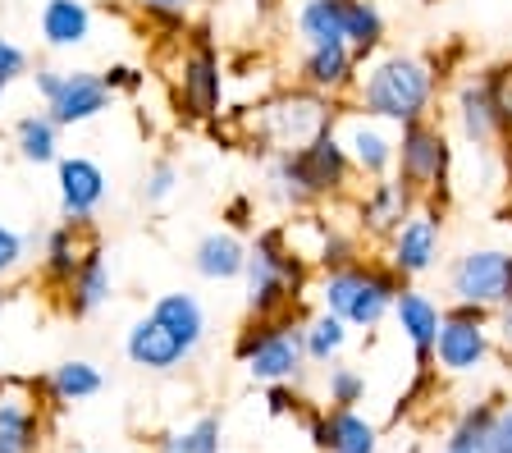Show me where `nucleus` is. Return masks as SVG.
I'll return each mask as SVG.
<instances>
[{"instance_id": "nucleus-1", "label": "nucleus", "mask_w": 512, "mask_h": 453, "mask_svg": "<svg viewBox=\"0 0 512 453\" xmlns=\"http://www.w3.org/2000/svg\"><path fill=\"white\" fill-rule=\"evenodd\" d=\"M352 161L339 142V129H320L311 142L293 151H270L266 156V197L284 211H316L325 202H339L352 188Z\"/></svg>"}, {"instance_id": "nucleus-2", "label": "nucleus", "mask_w": 512, "mask_h": 453, "mask_svg": "<svg viewBox=\"0 0 512 453\" xmlns=\"http://www.w3.org/2000/svg\"><path fill=\"white\" fill-rule=\"evenodd\" d=\"M439 83H444V74L435 69V60H421L412 51H384L366 60V74L352 87V106L403 129L416 119H430Z\"/></svg>"}, {"instance_id": "nucleus-3", "label": "nucleus", "mask_w": 512, "mask_h": 453, "mask_svg": "<svg viewBox=\"0 0 512 453\" xmlns=\"http://www.w3.org/2000/svg\"><path fill=\"white\" fill-rule=\"evenodd\" d=\"M307 261L293 252L284 225H270L247 243V266H243V307L252 321L266 316H284L302 307L307 293Z\"/></svg>"}, {"instance_id": "nucleus-4", "label": "nucleus", "mask_w": 512, "mask_h": 453, "mask_svg": "<svg viewBox=\"0 0 512 453\" xmlns=\"http://www.w3.org/2000/svg\"><path fill=\"white\" fill-rule=\"evenodd\" d=\"M403 293V280L394 275L389 261L357 257L339 270H320L316 302L320 312L339 316L348 330H380L394 312V298Z\"/></svg>"}, {"instance_id": "nucleus-5", "label": "nucleus", "mask_w": 512, "mask_h": 453, "mask_svg": "<svg viewBox=\"0 0 512 453\" xmlns=\"http://www.w3.org/2000/svg\"><path fill=\"white\" fill-rule=\"evenodd\" d=\"M302 307L284 316H266V321H252L238 330L234 339V357L238 367H247V376L256 385H293L307 367V344H302Z\"/></svg>"}, {"instance_id": "nucleus-6", "label": "nucleus", "mask_w": 512, "mask_h": 453, "mask_svg": "<svg viewBox=\"0 0 512 453\" xmlns=\"http://www.w3.org/2000/svg\"><path fill=\"white\" fill-rule=\"evenodd\" d=\"M334 124V101L307 92V87H288L279 97L261 101L252 115V151L270 156V151H293L311 142L320 129Z\"/></svg>"}, {"instance_id": "nucleus-7", "label": "nucleus", "mask_w": 512, "mask_h": 453, "mask_svg": "<svg viewBox=\"0 0 512 453\" xmlns=\"http://www.w3.org/2000/svg\"><path fill=\"white\" fill-rule=\"evenodd\" d=\"M394 174L412 188L421 202H444L448 179H453V142L439 129L435 119H416L398 129V151H394Z\"/></svg>"}, {"instance_id": "nucleus-8", "label": "nucleus", "mask_w": 512, "mask_h": 453, "mask_svg": "<svg viewBox=\"0 0 512 453\" xmlns=\"http://www.w3.org/2000/svg\"><path fill=\"white\" fill-rule=\"evenodd\" d=\"M439 252H444V206L421 202L403 225L389 234L384 243V261L394 266V275L403 284L426 280L430 270L439 266Z\"/></svg>"}, {"instance_id": "nucleus-9", "label": "nucleus", "mask_w": 512, "mask_h": 453, "mask_svg": "<svg viewBox=\"0 0 512 453\" xmlns=\"http://www.w3.org/2000/svg\"><path fill=\"white\" fill-rule=\"evenodd\" d=\"M174 101L188 119H215L224 106V65L211 37L197 33L192 46L179 60V83H174Z\"/></svg>"}, {"instance_id": "nucleus-10", "label": "nucleus", "mask_w": 512, "mask_h": 453, "mask_svg": "<svg viewBox=\"0 0 512 453\" xmlns=\"http://www.w3.org/2000/svg\"><path fill=\"white\" fill-rule=\"evenodd\" d=\"M508 248H467L448 266V298L453 302H476V307H503L508 298Z\"/></svg>"}, {"instance_id": "nucleus-11", "label": "nucleus", "mask_w": 512, "mask_h": 453, "mask_svg": "<svg viewBox=\"0 0 512 453\" xmlns=\"http://www.w3.org/2000/svg\"><path fill=\"white\" fill-rule=\"evenodd\" d=\"M334 129H339V142L348 151L352 161V174L357 179H384V174H394V151H398V129L394 124H384V119H371L362 110L352 106L348 115H334Z\"/></svg>"}, {"instance_id": "nucleus-12", "label": "nucleus", "mask_w": 512, "mask_h": 453, "mask_svg": "<svg viewBox=\"0 0 512 453\" xmlns=\"http://www.w3.org/2000/svg\"><path fill=\"white\" fill-rule=\"evenodd\" d=\"M494 357V325H476V321H453L444 316L439 325V339H435V353H430V367L439 376H480L490 367Z\"/></svg>"}, {"instance_id": "nucleus-13", "label": "nucleus", "mask_w": 512, "mask_h": 453, "mask_svg": "<svg viewBox=\"0 0 512 453\" xmlns=\"http://www.w3.org/2000/svg\"><path fill=\"white\" fill-rule=\"evenodd\" d=\"M55 193H60V216L69 225H92L110 197L106 170L92 156H60L55 161Z\"/></svg>"}, {"instance_id": "nucleus-14", "label": "nucleus", "mask_w": 512, "mask_h": 453, "mask_svg": "<svg viewBox=\"0 0 512 453\" xmlns=\"http://www.w3.org/2000/svg\"><path fill=\"white\" fill-rule=\"evenodd\" d=\"M302 421L320 453H380V426L357 408H307Z\"/></svg>"}, {"instance_id": "nucleus-15", "label": "nucleus", "mask_w": 512, "mask_h": 453, "mask_svg": "<svg viewBox=\"0 0 512 453\" xmlns=\"http://www.w3.org/2000/svg\"><path fill=\"white\" fill-rule=\"evenodd\" d=\"M115 101V92L106 87V78L96 69H64L55 97L46 101V115L60 124V129H83L92 119H101Z\"/></svg>"}, {"instance_id": "nucleus-16", "label": "nucleus", "mask_w": 512, "mask_h": 453, "mask_svg": "<svg viewBox=\"0 0 512 453\" xmlns=\"http://www.w3.org/2000/svg\"><path fill=\"white\" fill-rule=\"evenodd\" d=\"M416 206H421V197H416L412 188L398 179V174L371 179V184H366V193L357 197V234L389 243V234H394V229L412 216Z\"/></svg>"}, {"instance_id": "nucleus-17", "label": "nucleus", "mask_w": 512, "mask_h": 453, "mask_svg": "<svg viewBox=\"0 0 512 453\" xmlns=\"http://www.w3.org/2000/svg\"><path fill=\"white\" fill-rule=\"evenodd\" d=\"M46 449V417L28 385L5 380L0 385V453H42Z\"/></svg>"}, {"instance_id": "nucleus-18", "label": "nucleus", "mask_w": 512, "mask_h": 453, "mask_svg": "<svg viewBox=\"0 0 512 453\" xmlns=\"http://www.w3.org/2000/svg\"><path fill=\"white\" fill-rule=\"evenodd\" d=\"M394 325L398 335L407 339L416 357V371H435L430 367V353H435V339H439V325H444V307L430 298L426 289H416V284H403V293L394 298Z\"/></svg>"}, {"instance_id": "nucleus-19", "label": "nucleus", "mask_w": 512, "mask_h": 453, "mask_svg": "<svg viewBox=\"0 0 512 453\" xmlns=\"http://www.w3.org/2000/svg\"><path fill=\"white\" fill-rule=\"evenodd\" d=\"M362 78V60L348 46H307L298 60V87L320 92V97H352V87Z\"/></svg>"}, {"instance_id": "nucleus-20", "label": "nucleus", "mask_w": 512, "mask_h": 453, "mask_svg": "<svg viewBox=\"0 0 512 453\" xmlns=\"http://www.w3.org/2000/svg\"><path fill=\"white\" fill-rule=\"evenodd\" d=\"M453 124H458L462 142L476 151L499 142V110H494V87L485 74H471L453 92Z\"/></svg>"}, {"instance_id": "nucleus-21", "label": "nucleus", "mask_w": 512, "mask_h": 453, "mask_svg": "<svg viewBox=\"0 0 512 453\" xmlns=\"http://www.w3.org/2000/svg\"><path fill=\"white\" fill-rule=\"evenodd\" d=\"M124 357L133 362L138 371H151V376H170V371H179L183 362H188V353H183V344L165 330V325L156 321V316H138V321L128 325L124 335Z\"/></svg>"}, {"instance_id": "nucleus-22", "label": "nucleus", "mask_w": 512, "mask_h": 453, "mask_svg": "<svg viewBox=\"0 0 512 453\" xmlns=\"http://www.w3.org/2000/svg\"><path fill=\"white\" fill-rule=\"evenodd\" d=\"M96 243V229L92 225H69L64 220L60 229H46V243H42V284L55 293L69 289V280L78 275V266H83L87 248Z\"/></svg>"}, {"instance_id": "nucleus-23", "label": "nucleus", "mask_w": 512, "mask_h": 453, "mask_svg": "<svg viewBox=\"0 0 512 453\" xmlns=\"http://www.w3.org/2000/svg\"><path fill=\"white\" fill-rule=\"evenodd\" d=\"M110 293H115V280H110L106 248H101V238H96L92 248H87L83 266H78V275L69 280V289L60 293V298H64V316H74V321H87V316H96L101 307H106Z\"/></svg>"}, {"instance_id": "nucleus-24", "label": "nucleus", "mask_w": 512, "mask_h": 453, "mask_svg": "<svg viewBox=\"0 0 512 453\" xmlns=\"http://www.w3.org/2000/svg\"><path fill=\"white\" fill-rule=\"evenodd\" d=\"M92 5L83 0H42L37 10V33L51 51H78L92 42Z\"/></svg>"}, {"instance_id": "nucleus-25", "label": "nucleus", "mask_w": 512, "mask_h": 453, "mask_svg": "<svg viewBox=\"0 0 512 453\" xmlns=\"http://www.w3.org/2000/svg\"><path fill=\"white\" fill-rule=\"evenodd\" d=\"M243 266H247V243L234 229H211V234H202L197 248H192V270L211 284L243 280Z\"/></svg>"}, {"instance_id": "nucleus-26", "label": "nucleus", "mask_w": 512, "mask_h": 453, "mask_svg": "<svg viewBox=\"0 0 512 453\" xmlns=\"http://www.w3.org/2000/svg\"><path fill=\"white\" fill-rule=\"evenodd\" d=\"M151 316H156V321L165 325L174 339H179L188 357L206 344V307H202V298H197V293H188V289L160 293V298L151 302Z\"/></svg>"}, {"instance_id": "nucleus-27", "label": "nucleus", "mask_w": 512, "mask_h": 453, "mask_svg": "<svg viewBox=\"0 0 512 453\" xmlns=\"http://www.w3.org/2000/svg\"><path fill=\"white\" fill-rule=\"evenodd\" d=\"M37 385H42V394L55 403V408H74V403L96 399V394L106 389V376H101V367L87 362V357H69V362L46 371Z\"/></svg>"}, {"instance_id": "nucleus-28", "label": "nucleus", "mask_w": 512, "mask_h": 453, "mask_svg": "<svg viewBox=\"0 0 512 453\" xmlns=\"http://www.w3.org/2000/svg\"><path fill=\"white\" fill-rule=\"evenodd\" d=\"M339 5H343V42H348V51L366 65L371 55H380L389 23H384L375 0H339Z\"/></svg>"}, {"instance_id": "nucleus-29", "label": "nucleus", "mask_w": 512, "mask_h": 453, "mask_svg": "<svg viewBox=\"0 0 512 453\" xmlns=\"http://www.w3.org/2000/svg\"><path fill=\"white\" fill-rule=\"evenodd\" d=\"M224 444V417L220 412H202V417L170 426L151 440V453H220Z\"/></svg>"}, {"instance_id": "nucleus-30", "label": "nucleus", "mask_w": 512, "mask_h": 453, "mask_svg": "<svg viewBox=\"0 0 512 453\" xmlns=\"http://www.w3.org/2000/svg\"><path fill=\"white\" fill-rule=\"evenodd\" d=\"M14 151L23 165H55L60 161V124L46 110H32L14 124Z\"/></svg>"}, {"instance_id": "nucleus-31", "label": "nucleus", "mask_w": 512, "mask_h": 453, "mask_svg": "<svg viewBox=\"0 0 512 453\" xmlns=\"http://www.w3.org/2000/svg\"><path fill=\"white\" fill-rule=\"evenodd\" d=\"M499 403H503V399H480V403H471V408H462L458 421L448 426L444 449H458V453H490V435H494V417H499Z\"/></svg>"}, {"instance_id": "nucleus-32", "label": "nucleus", "mask_w": 512, "mask_h": 453, "mask_svg": "<svg viewBox=\"0 0 512 453\" xmlns=\"http://www.w3.org/2000/svg\"><path fill=\"white\" fill-rule=\"evenodd\" d=\"M302 46H348L343 42V5L339 0H302L293 14Z\"/></svg>"}, {"instance_id": "nucleus-33", "label": "nucleus", "mask_w": 512, "mask_h": 453, "mask_svg": "<svg viewBox=\"0 0 512 453\" xmlns=\"http://www.w3.org/2000/svg\"><path fill=\"white\" fill-rule=\"evenodd\" d=\"M348 339L352 330L339 321V316L330 312H316L302 321V344H307V362H316V367H330V362H339L343 353H348Z\"/></svg>"}, {"instance_id": "nucleus-34", "label": "nucleus", "mask_w": 512, "mask_h": 453, "mask_svg": "<svg viewBox=\"0 0 512 453\" xmlns=\"http://www.w3.org/2000/svg\"><path fill=\"white\" fill-rule=\"evenodd\" d=\"M366 399V376L348 362H330L325 367V408H357Z\"/></svg>"}, {"instance_id": "nucleus-35", "label": "nucleus", "mask_w": 512, "mask_h": 453, "mask_svg": "<svg viewBox=\"0 0 512 453\" xmlns=\"http://www.w3.org/2000/svg\"><path fill=\"white\" fill-rule=\"evenodd\" d=\"M362 257V234H348V229H339L330 220V229H325V238H320L316 257H311V266L316 270H339L348 266V261Z\"/></svg>"}, {"instance_id": "nucleus-36", "label": "nucleus", "mask_w": 512, "mask_h": 453, "mask_svg": "<svg viewBox=\"0 0 512 453\" xmlns=\"http://www.w3.org/2000/svg\"><path fill=\"white\" fill-rule=\"evenodd\" d=\"M179 184H183L179 165H174L170 156H156V161L147 165V174H142V202H147V206H165L174 193H179Z\"/></svg>"}, {"instance_id": "nucleus-37", "label": "nucleus", "mask_w": 512, "mask_h": 453, "mask_svg": "<svg viewBox=\"0 0 512 453\" xmlns=\"http://www.w3.org/2000/svg\"><path fill=\"white\" fill-rule=\"evenodd\" d=\"M490 87H494V110H499V142L512 147V65L490 69Z\"/></svg>"}, {"instance_id": "nucleus-38", "label": "nucleus", "mask_w": 512, "mask_h": 453, "mask_svg": "<svg viewBox=\"0 0 512 453\" xmlns=\"http://www.w3.org/2000/svg\"><path fill=\"white\" fill-rule=\"evenodd\" d=\"M192 5H202V0H138V10L147 14L151 23H160V28H188V10Z\"/></svg>"}, {"instance_id": "nucleus-39", "label": "nucleus", "mask_w": 512, "mask_h": 453, "mask_svg": "<svg viewBox=\"0 0 512 453\" xmlns=\"http://www.w3.org/2000/svg\"><path fill=\"white\" fill-rule=\"evenodd\" d=\"M28 74H32L28 51H23L19 42H10V37H0V92H10V87Z\"/></svg>"}, {"instance_id": "nucleus-40", "label": "nucleus", "mask_w": 512, "mask_h": 453, "mask_svg": "<svg viewBox=\"0 0 512 453\" xmlns=\"http://www.w3.org/2000/svg\"><path fill=\"white\" fill-rule=\"evenodd\" d=\"M28 261V238L19 234V229H10V225H0V284L10 280L14 270Z\"/></svg>"}, {"instance_id": "nucleus-41", "label": "nucleus", "mask_w": 512, "mask_h": 453, "mask_svg": "<svg viewBox=\"0 0 512 453\" xmlns=\"http://www.w3.org/2000/svg\"><path fill=\"white\" fill-rule=\"evenodd\" d=\"M101 78H106V87L115 97H138L142 87H147V74L138 65H110V69H101Z\"/></svg>"}, {"instance_id": "nucleus-42", "label": "nucleus", "mask_w": 512, "mask_h": 453, "mask_svg": "<svg viewBox=\"0 0 512 453\" xmlns=\"http://www.w3.org/2000/svg\"><path fill=\"white\" fill-rule=\"evenodd\" d=\"M266 403H270V417H302V399L293 385H266Z\"/></svg>"}, {"instance_id": "nucleus-43", "label": "nucleus", "mask_w": 512, "mask_h": 453, "mask_svg": "<svg viewBox=\"0 0 512 453\" xmlns=\"http://www.w3.org/2000/svg\"><path fill=\"white\" fill-rule=\"evenodd\" d=\"M490 453H512V403H499L494 435H490Z\"/></svg>"}, {"instance_id": "nucleus-44", "label": "nucleus", "mask_w": 512, "mask_h": 453, "mask_svg": "<svg viewBox=\"0 0 512 453\" xmlns=\"http://www.w3.org/2000/svg\"><path fill=\"white\" fill-rule=\"evenodd\" d=\"M60 78H64V69H55V65H37V74H32V83H37V97L51 101V97H55V87H60Z\"/></svg>"}, {"instance_id": "nucleus-45", "label": "nucleus", "mask_w": 512, "mask_h": 453, "mask_svg": "<svg viewBox=\"0 0 512 453\" xmlns=\"http://www.w3.org/2000/svg\"><path fill=\"white\" fill-rule=\"evenodd\" d=\"M224 220H229V229H234V234H238V229H247V225H252V202H247V197H234V202L224 206Z\"/></svg>"}, {"instance_id": "nucleus-46", "label": "nucleus", "mask_w": 512, "mask_h": 453, "mask_svg": "<svg viewBox=\"0 0 512 453\" xmlns=\"http://www.w3.org/2000/svg\"><path fill=\"white\" fill-rule=\"evenodd\" d=\"M494 339H499V344L512 353V302L494 307Z\"/></svg>"}, {"instance_id": "nucleus-47", "label": "nucleus", "mask_w": 512, "mask_h": 453, "mask_svg": "<svg viewBox=\"0 0 512 453\" xmlns=\"http://www.w3.org/2000/svg\"><path fill=\"white\" fill-rule=\"evenodd\" d=\"M252 5H256V10H275L279 0H252Z\"/></svg>"}, {"instance_id": "nucleus-48", "label": "nucleus", "mask_w": 512, "mask_h": 453, "mask_svg": "<svg viewBox=\"0 0 512 453\" xmlns=\"http://www.w3.org/2000/svg\"><path fill=\"white\" fill-rule=\"evenodd\" d=\"M5 302H10V293H5V284H0V312H5Z\"/></svg>"}, {"instance_id": "nucleus-49", "label": "nucleus", "mask_w": 512, "mask_h": 453, "mask_svg": "<svg viewBox=\"0 0 512 453\" xmlns=\"http://www.w3.org/2000/svg\"><path fill=\"white\" fill-rule=\"evenodd\" d=\"M503 302H512V266H508V298H503Z\"/></svg>"}, {"instance_id": "nucleus-50", "label": "nucleus", "mask_w": 512, "mask_h": 453, "mask_svg": "<svg viewBox=\"0 0 512 453\" xmlns=\"http://www.w3.org/2000/svg\"><path fill=\"white\" fill-rule=\"evenodd\" d=\"M0 385H5V362H0Z\"/></svg>"}, {"instance_id": "nucleus-51", "label": "nucleus", "mask_w": 512, "mask_h": 453, "mask_svg": "<svg viewBox=\"0 0 512 453\" xmlns=\"http://www.w3.org/2000/svg\"><path fill=\"white\" fill-rule=\"evenodd\" d=\"M0 106H5V92H0Z\"/></svg>"}, {"instance_id": "nucleus-52", "label": "nucleus", "mask_w": 512, "mask_h": 453, "mask_svg": "<svg viewBox=\"0 0 512 453\" xmlns=\"http://www.w3.org/2000/svg\"><path fill=\"white\" fill-rule=\"evenodd\" d=\"M444 453H458V449H444Z\"/></svg>"}, {"instance_id": "nucleus-53", "label": "nucleus", "mask_w": 512, "mask_h": 453, "mask_svg": "<svg viewBox=\"0 0 512 453\" xmlns=\"http://www.w3.org/2000/svg\"><path fill=\"white\" fill-rule=\"evenodd\" d=\"M78 453H87V449H78Z\"/></svg>"}]
</instances>
